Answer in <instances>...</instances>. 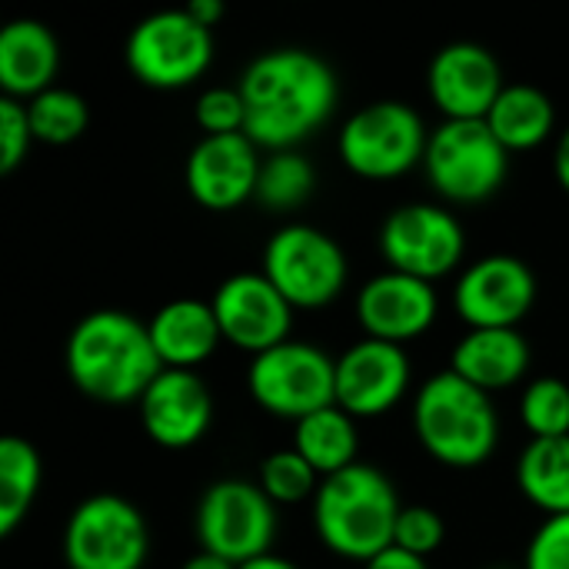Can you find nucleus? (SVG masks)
Here are the masks:
<instances>
[{
  "instance_id": "nucleus-1",
  "label": "nucleus",
  "mask_w": 569,
  "mask_h": 569,
  "mask_svg": "<svg viewBox=\"0 0 569 569\" xmlns=\"http://www.w3.org/2000/svg\"><path fill=\"white\" fill-rule=\"evenodd\" d=\"M240 97L247 103V137L283 153L327 123L337 107V77L310 50H270L243 70Z\"/></svg>"
},
{
  "instance_id": "nucleus-2",
  "label": "nucleus",
  "mask_w": 569,
  "mask_h": 569,
  "mask_svg": "<svg viewBox=\"0 0 569 569\" xmlns=\"http://www.w3.org/2000/svg\"><path fill=\"white\" fill-rule=\"evenodd\" d=\"M67 373L80 393L100 403H130L163 373L147 323L120 310L83 317L67 340Z\"/></svg>"
},
{
  "instance_id": "nucleus-3",
  "label": "nucleus",
  "mask_w": 569,
  "mask_h": 569,
  "mask_svg": "<svg viewBox=\"0 0 569 569\" xmlns=\"http://www.w3.org/2000/svg\"><path fill=\"white\" fill-rule=\"evenodd\" d=\"M400 510L403 507L393 483L367 463H353L327 477L313 497V523L320 540L337 557L363 563L393 547Z\"/></svg>"
},
{
  "instance_id": "nucleus-4",
  "label": "nucleus",
  "mask_w": 569,
  "mask_h": 569,
  "mask_svg": "<svg viewBox=\"0 0 569 569\" xmlns=\"http://www.w3.org/2000/svg\"><path fill=\"white\" fill-rule=\"evenodd\" d=\"M413 427L427 453L447 467H480L497 450V410L490 393L443 370L423 383L413 403Z\"/></svg>"
},
{
  "instance_id": "nucleus-5",
  "label": "nucleus",
  "mask_w": 569,
  "mask_h": 569,
  "mask_svg": "<svg viewBox=\"0 0 569 569\" xmlns=\"http://www.w3.org/2000/svg\"><path fill=\"white\" fill-rule=\"evenodd\" d=\"M510 150L493 137L487 120H447L430 133L427 177L453 203H480L507 180Z\"/></svg>"
},
{
  "instance_id": "nucleus-6",
  "label": "nucleus",
  "mask_w": 569,
  "mask_h": 569,
  "mask_svg": "<svg viewBox=\"0 0 569 569\" xmlns=\"http://www.w3.org/2000/svg\"><path fill=\"white\" fill-rule=\"evenodd\" d=\"M263 277L293 310H317L340 297L347 283V257L323 230L290 223L267 240Z\"/></svg>"
},
{
  "instance_id": "nucleus-7",
  "label": "nucleus",
  "mask_w": 569,
  "mask_h": 569,
  "mask_svg": "<svg viewBox=\"0 0 569 569\" xmlns=\"http://www.w3.org/2000/svg\"><path fill=\"white\" fill-rule=\"evenodd\" d=\"M420 113L400 100H380L357 110L340 133V160L367 180H393L427 157Z\"/></svg>"
},
{
  "instance_id": "nucleus-8",
  "label": "nucleus",
  "mask_w": 569,
  "mask_h": 569,
  "mask_svg": "<svg viewBox=\"0 0 569 569\" xmlns=\"http://www.w3.org/2000/svg\"><path fill=\"white\" fill-rule=\"evenodd\" d=\"M247 383L257 407L273 417L303 420L337 407V363L310 343L287 340L253 357Z\"/></svg>"
},
{
  "instance_id": "nucleus-9",
  "label": "nucleus",
  "mask_w": 569,
  "mask_h": 569,
  "mask_svg": "<svg viewBox=\"0 0 569 569\" xmlns=\"http://www.w3.org/2000/svg\"><path fill=\"white\" fill-rule=\"evenodd\" d=\"M277 533V510L263 487L243 480L213 483L197 510V537L203 553H213L233 567L270 553Z\"/></svg>"
},
{
  "instance_id": "nucleus-10",
  "label": "nucleus",
  "mask_w": 569,
  "mask_h": 569,
  "mask_svg": "<svg viewBox=\"0 0 569 569\" xmlns=\"http://www.w3.org/2000/svg\"><path fill=\"white\" fill-rule=\"evenodd\" d=\"M213 60V30L200 27L187 10H163L140 20L127 40V67L157 90L193 83Z\"/></svg>"
},
{
  "instance_id": "nucleus-11",
  "label": "nucleus",
  "mask_w": 569,
  "mask_h": 569,
  "mask_svg": "<svg viewBox=\"0 0 569 569\" xmlns=\"http://www.w3.org/2000/svg\"><path fill=\"white\" fill-rule=\"evenodd\" d=\"M70 569H140L147 560V523L140 510L113 493L83 500L63 533Z\"/></svg>"
},
{
  "instance_id": "nucleus-12",
  "label": "nucleus",
  "mask_w": 569,
  "mask_h": 569,
  "mask_svg": "<svg viewBox=\"0 0 569 569\" xmlns=\"http://www.w3.org/2000/svg\"><path fill=\"white\" fill-rule=\"evenodd\" d=\"M380 250L390 270L433 283L463 260V227L443 207L407 203L387 217Z\"/></svg>"
},
{
  "instance_id": "nucleus-13",
  "label": "nucleus",
  "mask_w": 569,
  "mask_h": 569,
  "mask_svg": "<svg viewBox=\"0 0 569 569\" xmlns=\"http://www.w3.org/2000/svg\"><path fill=\"white\" fill-rule=\"evenodd\" d=\"M533 303V270L507 253L477 260L457 283V313L470 323V330H517Z\"/></svg>"
},
{
  "instance_id": "nucleus-14",
  "label": "nucleus",
  "mask_w": 569,
  "mask_h": 569,
  "mask_svg": "<svg viewBox=\"0 0 569 569\" xmlns=\"http://www.w3.org/2000/svg\"><path fill=\"white\" fill-rule=\"evenodd\" d=\"M223 340L260 357L290 340L293 307L263 273H237L223 280L210 300Z\"/></svg>"
},
{
  "instance_id": "nucleus-15",
  "label": "nucleus",
  "mask_w": 569,
  "mask_h": 569,
  "mask_svg": "<svg viewBox=\"0 0 569 569\" xmlns=\"http://www.w3.org/2000/svg\"><path fill=\"white\" fill-rule=\"evenodd\" d=\"M410 383L403 347L360 340L337 360V407L350 417H380L400 403Z\"/></svg>"
},
{
  "instance_id": "nucleus-16",
  "label": "nucleus",
  "mask_w": 569,
  "mask_h": 569,
  "mask_svg": "<svg viewBox=\"0 0 569 569\" xmlns=\"http://www.w3.org/2000/svg\"><path fill=\"white\" fill-rule=\"evenodd\" d=\"M427 87L447 120H487L507 83L493 53L480 43L463 40L443 47L433 57Z\"/></svg>"
},
{
  "instance_id": "nucleus-17",
  "label": "nucleus",
  "mask_w": 569,
  "mask_h": 569,
  "mask_svg": "<svg viewBox=\"0 0 569 569\" xmlns=\"http://www.w3.org/2000/svg\"><path fill=\"white\" fill-rule=\"evenodd\" d=\"M257 143L247 133L203 137L187 160V190L207 210H233L257 197Z\"/></svg>"
},
{
  "instance_id": "nucleus-18",
  "label": "nucleus",
  "mask_w": 569,
  "mask_h": 569,
  "mask_svg": "<svg viewBox=\"0 0 569 569\" xmlns=\"http://www.w3.org/2000/svg\"><path fill=\"white\" fill-rule=\"evenodd\" d=\"M140 420L153 443L187 450L210 430L213 397L193 370H163L140 397Z\"/></svg>"
},
{
  "instance_id": "nucleus-19",
  "label": "nucleus",
  "mask_w": 569,
  "mask_h": 569,
  "mask_svg": "<svg viewBox=\"0 0 569 569\" xmlns=\"http://www.w3.org/2000/svg\"><path fill=\"white\" fill-rule=\"evenodd\" d=\"M357 320L370 340H383V343H397V347L407 340H417L437 320L433 283L387 270L360 290Z\"/></svg>"
},
{
  "instance_id": "nucleus-20",
  "label": "nucleus",
  "mask_w": 569,
  "mask_h": 569,
  "mask_svg": "<svg viewBox=\"0 0 569 569\" xmlns=\"http://www.w3.org/2000/svg\"><path fill=\"white\" fill-rule=\"evenodd\" d=\"M163 370H193L210 360L223 340L213 307L203 300H170L147 323Z\"/></svg>"
},
{
  "instance_id": "nucleus-21",
  "label": "nucleus",
  "mask_w": 569,
  "mask_h": 569,
  "mask_svg": "<svg viewBox=\"0 0 569 569\" xmlns=\"http://www.w3.org/2000/svg\"><path fill=\"white\" fill-rule=\"evenodd\" d=\"M60 47L50 27L37 20H13L0 33V87L3 97L33 100L53 87Z\"/></svg>"
},
{
  "instance_id": "nucleus-22",
  "label": "nucleus",
  "mask_w": 569,
  "mask_h": 569,
  "mask_svg": "<svg viewBox=\"0 0 569 569\" xmlns=\"http://www.w3.org/2000/svg\"><path fill=\"white\" fill-rule=\"evenodd\" d=\"M450 370L483 393L503 390L530 370V347L520 330H470L453 347Z\"/></svg>"
},
{
  "instance_id": "nucleus-23",
  "label": "nucleus",
  "mask_w": 569,
  "mask_h": 569,
  "mask_svg": "<svg viewBox=\"0 0 569 569\" xmlns=\"http://www.w3.org/2000/svg\"><path fill=\"white\" fill-rule=\"evenodd\" d=\"M553 123L557 113L550 97L530 83H507L493 110L487 113V127L507 150L540 147L553 133Z\"/></svg>"
},
{
  "instance_id": "nucleus-24",
  "label": "nucleus",
  "mask_w": 569,
  "mask_h": 569,
  "mask_svg": "<svg viewBox=\"0 0 569 569\" xmlns=\"http://www.w3.org/2000/svg\"><path fill=\"white\" fill-rule=\"evenodd\" d=\"M357 427L353 417L340 407L317 410L303 420H297L293 430V450L327 480L347 467L357 463Z\"/></svg>"
},
{
  "instance_id": "nucleus-25",
  "label": "nucleus",
  "mask_w": 569,
  "mask_h": 569,
  "mask_svg": "<svg viewBox=\"0 0 569 569\" xmlns=\"http://www.w3.org/2000/svg\"><path fill=\"white\" fill-rule=\"evenodd\" d=\"M523 497L547 517L569 513V437L533 440L517 463Z\"/></svg>"
},
{
  "instance_id": "nucleus-26",
  "label": "nucleus",
  "mask_w": 569,
  "mask_h": 569,
  "mask_svg": "<svg viewBox=\"0 0 569 569\" xmlns=\"http://www.w3.org/2000/svg\"><path fill=\"white\" fill-rule=\"evenodd\" d=\"M40 490V457L23 437L0 440V537H10Z\"/></svg>"
},
{
  "instance_id": "nucleus-27",
  "label": "nucleus",
  "mask_w": 569,
  "mask_h": 569,
  "mask_svg": "<svg viewBox=\"0 0 569 569\" xmlns=\"http://www.w3.org/2000/svg\"><path fill=\"white\" fill-rule=\"evenodd\" d=\"M27 117H30L33 140L50 143V147L73 143L87 130V120H90L83 97L63 87H50L37 93L33 100H27Z\"/></svg>"
},
{
  "instance_id": "nucleus-28",
  "label": "nucleus",
  "mask_w": 569,
  "mask_h": 569,
  "mask_svg": "<svg viewBox=\"0 0 569 569\" xmlns=\"http://www.w3.org/2000/svg\"><path fill=\"white\" fill-rule=\"evenodd\" d=\"M313 183H317V173L310 160L300 157L297 150H283V153H273L260 167L257 200L270 210H293L313 193Z\"/></svg>"
},
{
  "instance_id": "nucleus-29",
  "label": "nucleus",
  "mask_w": 569,
  "mask_h": 569,
  "mask_svg": "<svg viewBox=\"0 0 569 569\" xmlns=\"http://www.w3.org/2000/svg\"><path fill=\"white\" fill-rule=\"evenodd\" d=\"M520 420L533 440L569 437V387L557 377H540L520 400Z\"/></svg>"
},
{
  "instance_id": "nucleus-30",
  "label": "nucleus",
  "mask_w": 569,
  "mask_h": 569,
  "mask_svg": "<svg viewBox=\"0 0 569 569\" xmlns=\"http://www.w3.org/2000/svg\"><path fill=\"white\" fill-rule=\"evenodd\" d=\"M320 473L297 453V450H277L260 467V487L273 503H300L310 493L317 497Z\"/></svg>"
},
{
  "instance_id": "nucleus-31",
  "label": "nucleus",
  "mask_w": 569,
  "mask_h": 569,
  "mask_svg": "<svg viewBox=\"0 0 569 569\" xmlns=\"http://www.w3.org/2000/svg\"><path fill=\"white\" fill-rule=\"evenodd\" d=\"M197 123L207 137L247 133V103L240 87H210L197 100Z\"/></svg>"
},
{
  "instance_id": "nucleus-32",
  "label": "nucleus",
  "mask_w": 569,
  "mask_h": 569,
  "mask_svg": "<svg viewBox=\"0 0 569 569\" xmlns=\"http://www.w3.org/2000/svg\"><path fill=\"white\" fill-rule=\"evenodd\" d=\"M443 520L437 510L430 507H403L397 517V530H393V547L427 560L440 543H443Z\"/></svg>"
},
{
  "instance_id": "nucleus-33",
  "label": "nucleus",
  "mask_w": 569,
  "mask_h": 569,
  "mask_svg": "<svg viewBox=\"0 0 569 569\" xmlns=\"http://www.w3.org/2000/svg\"><path fill=\"white\" fill-rule=\"evenodd\" d=\"M30 143H33V130H30L27 103L13 97H0V173H13L23 163Z\"/></svg>"
},
{
  "instance_id": "nucleus-34",
  "label": "nucleus",
  "mask_w": 569,
  "mask_h": 569,
  "mask_svg": "<svg viewBox=\"0 0 569 569\" xmlns=\"http://www.w3.org/2000/svg\"><path fill=\"white\" fill-rule=\"evenodd\" d=\"M527 569H569V513L547 517L527 550Z\"/></svg>"
},
{
  "instance_id": "nucleus-35",
  "label": "nucleus",
  "mask_w": 569,
  "mask_h": 569,
  "mask_svg": "<svg viewBox=\"0 0 569 569\" xmlns=\"http://www.w3.org/2000/svg\"><path fill=\"white\" fill-rule=\"evenodd\" d=\"M363 569H430L427 567V560H420V557H413V553H407V550H400V547H387L383 553H377L370 563H363Z\"/></svg>"
},
{
  "instance_id": "nucleus-36",
  "label": "nucleus",
  "mask_w": 569,
  "mask_h": 569,
  "mask_svg": "<svg viewBox=\"0 0 569 569\" xmlns=\"http://www.w3.org/2000/svg\"><path fill=\"white\" fill-rule=\"evenodd\" d=\"M200 27H207V30H213L217 23H220V17H223V3L220 0H193V3H187L183 7Z\"/></svg>"
},
{
  "instance_id": "nucleus-37",
  "label": "nucleus",
  "mask_w": 569,
  "mask_h": 569,
  "mask_svg": "<svg viewBox=\"0 0 569 569\" xmlns=\"http://www.w3.org/2000/svg\"><path fill=\"white\" fill-rule=\"evenodd\" d=\"M553 170H557V180L560 187L569 193V127L563 130L560 143H557V157H553Z\"/></svg>"
},
{
  "instance_id": "nucleus-38",
  "label": "nucleus",
  "mask_w": 569,
  "mask_h": 569,
  "mask_svg": "<svg viewBox=\"0 0 569 569\" xmlns=\"http://www.w3.org/2000/svg\"><path fill=\"white\" fill-rule=\"evenodd\" d=\"M180 569H237L233 563H227V560H220V557H213V553H197L193 560H187Z\"/></svg>"
},
{
  "instance_id": "nucleus-39",
  "label": "nucleus",
  "mask_w": 569,
  "mask_h": 569,
  "mask_svg": "<svg viewBox=\"0 0 569 569\" xmlns=\"http://www.w3.org/2000/svg\"><path fill=\"white\" fill-rule=\"evenodd\" d=\"M237 569H297L290 560H280V557H273V553H267V557H260V560H250V563H243V567Z\"/></svg>"
}]
</instances>
